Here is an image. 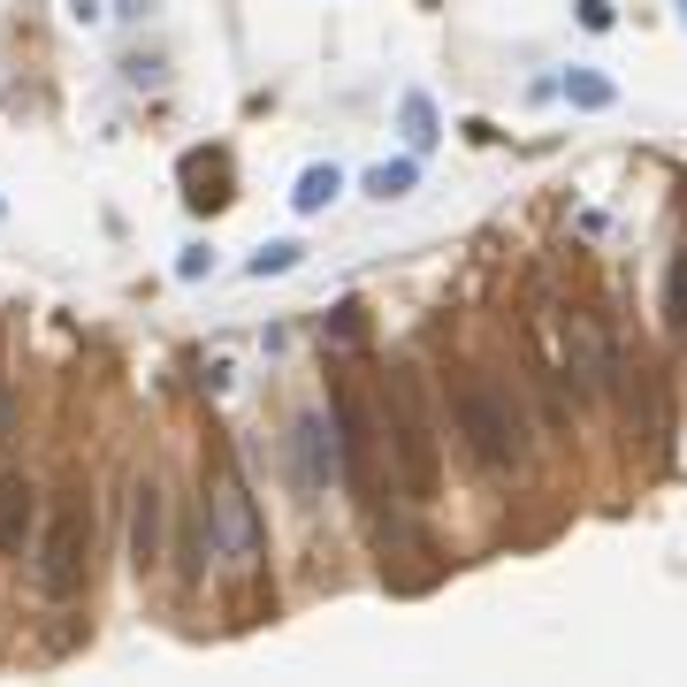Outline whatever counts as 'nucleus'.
<instances>
[{
  "instance_id": "1",
  "label": "nucleus",
  "mask_w": 687,
  "mask_h": 687,
  "mask_svg": "<svg viewBox=\"0 0 687 687\" xmlns=\"http://www.w3.org/2000/svg\"><path fill=\"white\" fill-rule=\"evenodd\" d=\"M451 428H459V443H466V459H474L482 474L527 466V420H519V405L497 390V382L466 374V382L451 390Z\"/></svg>"
},
{
  "instance_id": "2",
  "label": "nucleus",
  "mask_w": 687,
  "mask_h": 687,
  "mask_svg": "<svg viewBox=\"0 0 687 687\" xmlns=\"http://www.w3.org/2000/svg\"><path fill=\"white\" fill-rule=\"evenodd\" d=\"M382 413H390V459H397L405 505H436L443 466H436V420H428V405H420V374H413V367H390Z\"/></svg>"
},
{
  "instance_id": "3",
  "label": "nucleus",
  "mask_w": 687,
  "mask_h": 687,
  "mask_svg": "<svg viewBox=\"0 0 687 687\" xmlns=\"http://www.w3.org/2000/svg\"><path fill=\"white\" fill-rule=\"evenodd\" d=\"M31 558H38V596L46 604H77L85 596V558H92V505H85V489L61 497V513L46 519Z\"/></svg>"
},
{
  "instance_id": "4",
  "label": "nucleus",
  "mask_w": 687,
  "mask_h": 687,
  "mask_svg": "<svg viewBox=\"0 0 687 687\" xmlns=\"http://www.w3.org/2000/svg\"><path fill=\"white\" fill-rule=\"evenodd\" d=\"M558 382L573 390V405H596L619 390V344L604 329V314H581V306L558 314Z\"/></svg>"
},
{
  "instance_id": "5",
  "label": "nucleus",
  "mask_w": 687,
  "mask_h": 687,
  "mask_svg": "<svg viewBox=\"0 0 687 687\" xmlns=\"http://www.w3.org/2000/svg\"><path fill=\"white\" fill-rule=\"evenodd\" d=\"M206 542H214V573H252L260 565V513H252V497H245V482H237V466L222 459L214 466V489H206Z\"/></svg>"
},
{
  "instance_id": "6",
  "label": "nucleus",
  "mask_w": 687,
  "mask_h": 687,
  "mask_svg": "<svg viewBox=\"0 0 687 687\" xmlns=\"http://www.w3.org/2000/svg\"><path fill=\"white\" fill-rule=\"evenodd\" d=\"M329 413H337L344 482H351V489H359V497L374 505V489H382V482H374V420H367V405H359V397H351L344 382H337V397H329Z\"/></svg>"
},
{
  "instance_id": "7",
  "label": "nucleus",
  "mask_w": 687,
  "mask_h": 687,
  "mask_svg": "<svg viewBox=\"0 0 687 687\" xmlns=\"http://www.w3.org/2000/svg\"><path fill=\"white\" fill-rule=\"evenodd\" d=\"M131 565L138 573H161L169 565V489L154 474L131 489Z\"/></svg>"
},
{
  "instance_id": "8",
  "label": "nucleus",
  "mask_w": 687,
  "mask_h": 687,
  "mask_svg": "<svg viewBox=\"0 0 687 687\" xmlns=\"http://www.w3.org/2000/svg\"><path fill=\"white\" fill-rule=\"evenodd\" d=\"M31 542H38V482L0 474V558H31Z\"/></svg>"
},
{
  "instance_id": "9",
  "label": "nucleus",
  "mask_w": 687,
  "mask_h": 687,
  "mask_svg": "<svg viewBox=\"0 0 687 687\" xmlns=\"http://www.w3.org/2000/svg\"><path fill=\"white\" fill-rule=\"evenodd\" d=\"M291 451H299V482H306V489L344 482V451H337V428H329V420H299V428H291Z\"/></svg>"
},
{
  "instance_id": "10",
  "label": "nucleus",
  "mask_w": 687,
  "mask_h": 687,
  "mask_svg": "<svg viewBox=\"0 0 687 687\" xmlns=\"http://www.w3.org/2000/svg\"><path fill=\"white\" fill-rule=\"evenodd\" d=\"M397 131H405V146H413V154H428V146L443 138L436 100H428V92H405V100H397Z\"/></svg>"
},
{
  "instance_id": "11",
  "label": "nucleus",
  "mask_w": 687,
  "mask_h": 687,
  "mask_svg": "<svg viewBox=\"0 0 687 687\" xmlns=\"http://www.w3.org/2000/svg\"><path fill=\"white\" fill-rule=\"evenodd\" d=\"M565 100L588 108V115H604V108H619V85L604 69H565Z\"/></svg>"
},
{
  "instance_id": "12",
  "label": "nucleus",
  "mask_w": 687,
  "mask_h": 687,
  "mask_svg": "<svg viewBox=\"0 0 687 687\" xmlns=\"http://www.w3.org/2000/svg\"><path fill=\"white\" fill-rule=\"evenodd\" d=\"M413 183H420V154H405V161H382V169H367V199H382V206H390V199H405Z\"/></svg>"
},
{
  "instance_id": "13",
  "label": "nucleus",
  "mask_w": 687,
  "mask_h": 687,
  "mask_svg": "<svg viewBox=\"0 0 687 687\" xmlns=\"http://www.w3.org/2000/svg\"><path fill=\"white\" fill-rule=\"evenodd\" d=\"M337 191H344V176L329 169V161H314V169L299 176V191H291V206H299V214H322V206H329Z\"/></svg>"
},
{
  "instance_id": "14",
  "label": "nucleus",
  "mask_w": 687,
  "mask_h": 687,
  "mask_svg": "<svg viewBox=\"0 0 687 687\" xmlns=\"http://www.w3.org/2000/svg\"><path fill=\"white\" fill-rule=\"evenodd\" d=\"M299 260H306V245H291V237H275V245H260V252L245 260V275H252V283H268V275H291Z\"/></svg>"
},
{
  "instance_id": "15",
  "label": "nucleus",
  "mask_w": 687,
  "mask_h": 687,
  "mask_svg": "<svg viewBox=\"0 0 687 687\" xmlns=\"http://www.w3.org/2000/svg\"><path fill=\"white\" fill-rule=\"evenodd\" d=\"M573 15H581V31H611V0H573Z\"/></svg>"
},
{
  "instance_id": "16",
  "label": "nucleus",
  "mask_w": 687,
  "mask_h": 687,
  "mask_svg": "<svg viewBox=\"0 0 687 687\" xmlns=\"http://www.w3.org/2000/svg\"><path fill=\"white\" fill-rule=\"evenodd\" d=\"M176 275H183V283H199V275H214V252H183V260H176Z\"/></svg>"
},
{
  "instance_id": "17",
  "label": "nucleus",
  "mask_w": 687,
  "mask_h": 687,
  "mask_svg": "<svg viewBox=\"0 0 687 687\" xmlns=\"http://www.w3.org/2000/svg\"><path fill=\"white\" fill-rule=\"evenodd\" d=\"M673 314H680V329H687V252L673 260Z\"/></svg>"
},
{
  "instance_id": "18",
  "label": "nucleus",
  "mask_w": 687,
  "mask_h": 687,
  "mask_svg": "<svg viewBox=\"0 0 687 687\" xmlns=\"http://www.w3.org/2000/svg\"><path fill=\"white\" fill-rule=\"evenodd\" d=\"M146 8H154V0H123V8H115V15H146Z\"/></svg>"
},
{
  "instance_id": "19",
  "label": "nucleus",
  "mask_w": 687,
  "mask_h": 687,
  "mask_svg": "<svg viewBox=\"0 0 687 687\" xmlns=\"http://www.w3.org/2000/svg\"><path fill=\"white\" fill-rule=\"evenodd\" d=\"M680 23H687V0H680Z\"/></svg>"
}]
</instances>
